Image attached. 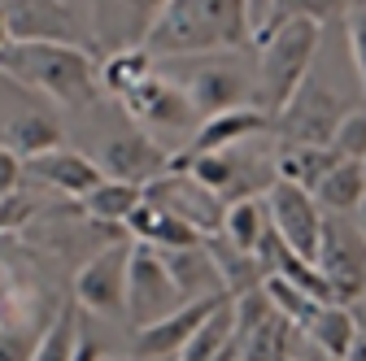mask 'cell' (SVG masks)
I'll return each mask as SVG.
<instances>
[{"mask_svg": "<svg viewBox=\"0 0 366 361\" xmlns=\"http://www.w3.org/2000/svg\"><path fill=\"white\" fill-rule=\"evenodd\" d=\"M0 74L57 109H92L101 101V61L74 39H14L0 49Z\"/></svg>", "mask_w": 366, "mask_h": 361, "instance_id": "1", "label": "cell"}, {"mask_svg": "<svg viewBox=\"0 0 366 361\" xmlns=\"http://www.w3.org/2000/svg\"><path fill=\"white\" fill-rule=\"evenodd\" d=\"M144 49L157 61L253 49L249 9L244 0H166L144 31Z\"/></svg>", "mask_w": 366, "mask_h": 361, "instance_id": "2", "label": "cell"}, {"mask_svg": "<svg viewBox=\"0 0 366 361\" xmlns=\"http://www.w3.org/2000/svg\"><path fill=\"white\" fill-rule=\"evenodd\" d=\"M257 61H253V105L270 118H280L292 96L314 74L318 49H323V22L314 18H288L274 22L266 35L253 39Z\"/></svg>", "mask_w": 366, "mask_h": 361, "instance_id": "3", "label": "cell"}, {"mask_svg": "<svg viewBox=\"0 0 366 361\" xmlns=\"http://www.w3.org/2000/svg\"><path fill=\"white\" fill-rule=\"evenodd\" d=\"M166 70L183 92H188V101L197 105L201 118L253 105V66L240 61V49L201 53V57H174V61H166Z\"/></svg>", "mask_w": 366, "mask_h": 361, "instance_id": "4", "label": "cell"}, {"mask_svg": "<svg viewBox=\"0 0 366 361\" xmlns=\"http://www.w3.org/2000/svg\"><path fill=\"white\" fill-rule=\"evenodd\" d=\"M266 209H270V227L280 231V240L318 265V253H323V227H327V209L314 200L310 188L288 183V178H274L266 188Z\"/></svg>", "mask_w": 366, "mask_h": 361, "instance_id": "5", "label": "cell"}, {"mask_svg": "<svg viewBox=\"0 0 366 361\" xmlns=\"http://www.w3.org/2000/svg\"><path fill=\"white\" fill-rule=\"evenodd\" d=\"M183 305L179 283L170 275V265L162 257V248L153 244H135L131 240V275H127V318L140 327L162 322L166 313H174Z\"/></svg>", "mask_w": 366, "mask_h": 361, "instance_id": "6", "label": "cell"}, {"mask_svg": "<svg viewBox=\"0 0 366 361\" xmlns=\"http://www.w3.org/2000/svg\"><path fill=\"white\" fill-rule=\"evenodd\" d=\"M127 275H131V240H114L101 253H92L74 270V300L83 313L118 318L127 313Z\"/></svg>", "mask_w": 366, "mask_h": 361, "instance_id": "7", "label": "cell"}, {"mask_svg": "<svg viewBox=\"0 0 366 361\" xmlns=\"http://www.w3.org/2000/svg\"><path fill=\"white\" fill-rule=\"evenodd\" d=\"M118 105H122V113L135 126L149 131V135H157V131H197L201 126V113L188 101V92H183L170 74H157V70L140 87H131Z\"/></svg>", "mask_w": 366, "mask_h": 361, "instance_id": "8", "label": "cell"}, {"mask_svg": "<svg viewBox=\"0 0 366 361\" xmlns=\"http://www.w3.org/2000/svg\"><path fill=\"white\" fill-rule=\"evenodd\" d=\"M318 270L332 283V296L345 305H353L366 292V231L357 222H349L345 213H327Z\"/></svg>", "mask_w": 366, "mask_h": 361, "instance_id": "9", "label": "cell"}, {"mask_svg": "<svg viewBox=\"0 0 366 361\" xmlns=\"http://www.w3.org/2000/svg\"><path fill=\"white\" fill-rule=\"evenodd\" d=\"M345 113H349V105L310 74L305 87L292 96V105L274 118V131L284 135V144H332Z\"/></svg>", "mask_w": 366, "mask_h": 361, "instance_id": "10", "label": "cell"}, {"mask_svg": "<svg viewBox=\"0 0 366 361\" xmlns=\"http://www.w3.org/2000/svg\"><path fill=\"white\" fill-rule=\"evenodd\" d=\"M266 131H274V118L262 113L257 105H240V109H227V113H209V118H201V126L192 131V140L170 157V170H183L192 157H205V153L240 148V144L257 140V135H266Z\"/></svg>", "mask_w": 366, "mask_h": 361, "instance_id": "11", "label": "cell"}, {"mask_svg": "<svg viewBox=\"0 0 366 361\" xmlns=\"http://www.w3.org/2000/svg\"><path fill=\"white\" fill-rule=\"evenodd\" d=\"M227 300H236L232 292H218V296H201V300H183L174 313H166L162 322L153 327H140L135 331V357L140 361H166V357H179V348L188 344L214 313L227 305Z\"/></svg>", "mask_w": 366, "mask_h": 361, "instance_id": "12", "label": "cell"}, {"mask_svg": "<svg viewBox=\"0 0 366 361\" xmlns=\"http://www.w3.org/2000/svg\"><path fill=\"white\" fill-rule=\"evenodd\" d=\"M144 200L170 209L174 218L192 222V227L205 231V235H218V231H222V213H227V205H222L209 188H201L188 170H166L162 178H153V183L144 188Z\"/></svg>", "mask_w": 366, "mask_h": 361, "instance_id": "13", "label": "cell"}, {"mask_svg": "<svg viewBox=\"0 0 366 361\" xmlns=\"http://www.w3.org/2000/svg\"><path fill=\"white\" fill-rule=\"evenodd\" d=\"M170 157L174 153H166L157 144V135H149V131H118L101 148V170L109 178H122V183L149 188L153 178H162L170 170Z\"/></svg>", "mask_w": 366, "mask_h": 361, "instance_id": "14", "label": "cell"}, {"mask_svg": "<svg viewBox=\"0 0 366 361\" xmlns=\"http://www.w3.org/2000/svg\"><path fill=\"white\" fill-rule=\"evenodd\" d=\"M26 174H35L44 188H53V192H61V196H74V200H83L87 192H97L105 178H109V174L101 170V161H92L87 153H79V148H70V144L31 157V161H26Z\"/></svg>", "mask_w": 366, "mask_h": 361, "instance_id": "15", "label": "cell"}, {"mask_svg": "<svg viewBox=\"0 0 366 361\" xmlns=\"http://www.w3.org/2000/svg\"><path fill=\"white\" fill-rule=\"evenodd\" d=\"M162 257H166V265H170V275H174L183 300H201V296L227 292V283H222V275H218V261H214V253H209L205 240L192 244V248H166Z\"/></svg>", "mask_w": 366, "mask_h": 361, "instance_id": "16", "label": "cell"}, {"mask_svg": "<svg viewBox=\"0 0 366 361\" xmlns=\"http://www.w3.org/2000/svg\"><path fill=\"white\" fill-rule=\"evenodd\" d=\"M66 140V131L53 113H44V109H22L5 122V131H0V144L14 148L22 161L39 157V153H49V148H61Z\"/></svg>", "mask_w": 366, "mask_h": 361, "instance_id": "17", "label": "cell"}, {"mask_svg": "<svg viewBox=\"0 0 366 361\" xmlns=\"http://www.w3.org/2000/svg\"><path fill=\"white\" fill-rule=\"evenodd\" d=\"M340 161L345 157L332 144H280V153H274V178H288V183H301L314 192Z\"/></svg>", "mask_w": 366, "mask_h": 361, "instance_id": "18", "label": "cell"}, {"mask_svg": "<svg viewBox=\"0 0 366 361\" xmlns=\"http://www.w3.org/2000/svg\"><path fill=\"white\" fill-rule=\"evenodd\" d=\"M14 39H70L66 0H5Z\"/></svg>", "mask_w": 366, "mask_h": 361, "instance_id": "19", "label": "cell"}, {"mask_svg": "<svg viewBox=\"0 0 366 361\" xmlns=\"http://www.w3.org/2000/svg\"><path fill=\"white\" fill-rule=\"evenodd\" d=\"M314 348H323L327 357H340V361H349V352H353V344H357V318H353V309L345 305V300H327L323 309L314 313V322L301 331Z\"/></svg>", "mask_w": 366, "mask_h": 361, "instance_id": "20", "label": "cell"}, {"mask_svg": "<svg viewBox=\"0 0 366 361\" xmlns=\"http://www.w3.org/2000/svg\"><path fill=\"white\" fill-rule=\"evenodd\" d=\"M153 66H157V57L144 49V44H122V49H114L101 61V87H105V96L122 101L131 87H140L153 74Z\"/></svg>", "mask_w": 366, "mask_h": 361, "instance_id": "21", "label": "cell"}, {"mask_svg": "<svg viewBox=\"0 0 366 361\" xmlns=\"http://www.w3.org/2000/svg\"><path fill=\"white\" fill-rule=\"evenodd\" d=\"M266 231H270V209H266V192H262V196H240V200L227 205L218 235L232 240L244 253H257L262 240H266Z\"/></svg>", "mask_w": 366, "mask_h": 361, "instance_id": "22", "label": "cell"}, {"mask_svg": "<svg viewBox=\"0 0 366 361\" xmlns=\"http://www.w3.org/2000/svg\"><path fill=\"white\" fill-rule=\"evenodd\" d=\"M79 331H83V305L70 296L53 309V318L44 322L39 331V344H35V357L31 361H74V344H79Z\"/></svg>", "mask_w": 366, "mask_h": 361, "instance_id": "23", "label": "cell"}, {"mask_svg": "<svg viewBox=\"0 0 366 361\" xmlns=\"http://www.w3.org/2000/svg\"><path fill=\"white\" fill-rule=\"evenodd\" d=\"M314 200L327 213H357L366 200V161H340L323 183L314 188Z\"/></svg>", "mask_w": 366, "mask_h": 361, "instance_id": "24", "label": "cell"}, {"mask_svg": "<svg viewBox=\"0 0 366 361\" xmlns=\"http://www.w3.org/2000/svg\"><path fill=\"white\" fill-rule=\"evenodd\" d=\"M205 244H209V253L218 261V275H222V283H227L232 296H244V292L262 288L266 265L257 261V253H244V248H236L232 240H222V235H205Z\"/></svg>", "mask_w": 366, "mask_h": 361, "instance_id": "25", "label": "cell"}, {"mask_svg": "<svg viewBox=\"0 0 366 361\" xmlns=\"http://www.w3.org/2000/svg\"><path fill=\"white\" fill-rule=\"evenodd\" d=\"M140 205H144V188L140 183H122V178H105L97 192L83 196V213L97 218V222H109V227H122Z\"/></svg>", "mask_w": 366, "mask_h": 361, "instance_id": "26", "label": "cell"}, {"mask_svg": "<svg viewBox=\"0 0 366 361\" xmlns=\"http://www.w3.org/2000/svg\"><path fill=\"white\" fill-rule=\"evenodd\" d=\"M262 292H266V300L274 305V313H280V318H288L297 331H305V327L314 322V313L327 305V300L310 296L305 288H297V283L284 279V275H266V279H262Z\"/></svg>", "mask_w": 366, "mask_h": 361, "instance_id": "27", "label": "cell"}, {"mask_svg": "<svg viewBox=\"0 0 366 361\" xmlns=\"http://www.w3.org/2000/svg\"><path fill=\"white\" fill-rule=\"evenodd\" d=\"M236 340V300H227L218 313H214V318L188 340V344H183L179 348V357L174 361H214L227 344H232Z\"/></svg>", "mask_w": 366, "mask_h": 361, "instance_id": "28", "label": "cell"}, {"mask_svg": "<svg viewBox=\"0 0 366 361\" xmlns=\"http://www.w3.org/2000/svg\"><path fill=\"white\" fill-rule=\"evenodd\" d=\"M353 5H357V0H280V5H274L270 26L274 22H288V18H314V22H323V26L327 22H345Z\"/></svg>", "mask_w": 366, "mask_h": 361, "instance_id": "29", "label": "cell"}, {"mask_svg": "<svg viewBox=\"0 0 366 361\" xmlns=\"http://www.w3.org/2000/svg\"><path fill=\"white\" fill-rule=\"evenodd\" d=\"M332 148L340 157H349V161H366V105H357V109L345 113V122L336 126Z\"/></svg>", "mask_w": 366, "mask_h": 361, "instance_id": "30", "label": "cell"}, {"mask_svg": "<svg viewBox=\"0 0 366 361\" xmlns=\"http://www.w3.org/2000/svg\"><path fill=\"white\" fill-rule=\"evenodd\" d=\"M345 35H349V61H353V70H357L362 92H366V0H357V5L349 9Z\"/></svg>", "mask_w": 366, "mask_h": 361, "instance_id": "31", "label": "cell"}, {"mask_svg": "<svg viewBox=\"0 0 366 361\" xmlns=\"http://www.w3.org/2000/svg\"><path fill=\"white\" fill-rule=\"evenodd\" d=\"M39 344V331L18 327V322H0V361H31Z\"/></svg>", "mask_w": 366, "mask_h": 361, "instance_id": "32", "label": "cell"}, {"mask_svg": "<svg viewBox=\"0 0 366 361\" xmlns=\"http://www.w3.org/2000/svg\"><path fill=\"white\" fill-rule=\"evenodd\" d=\"M22 170H26V161H22L14 148H5V144H0V196L18 192V183H22Z\"/></svg>", "mask_w": 366, "mask_h": 361, "instance_id": "33", "label": "cell"}, {"mask_svg": "<svg viewBox=\"0 0 366 361\" xmlns=\"http://www.w3.org/2000/svg\"><path fill=\"white\" fill-rule=\"evenodd\" d=\"M274 5H280V0H244V9H249V26H253V39H257V35H266V26H270V18H274Z\"/></svg>", "mask_w": 366, "mask_h": 361, "instance_id": "34", "label": "cell"}, {"mask_svg": "<svg viewBox=\"0 0 366 361\" xmlns=\"http://www.w3.org/2000/svg\"><path fill=\"white\" fill-rule=\"evenodd\" d=\"M74 361H105V344L92 335L87 327L79 331V344H74Z\"/></svg>", "mask_w": 366, "mask_h": 361, "instance_id": "35", "label": "cell"}, {"mask_svg": "<svg viewBox=\"0 0 366 361\" xmlns=\"http://www.w3.org/2000/svg\"><path fill=\"white\" fill-rule=\"evenodd\" d=\"M9 44H14V22H9L5 0H0V49H9Z\"/></svg>", "mask_w": 366, "mask_h": 361, "instance_id": "36", "label": "cell"}, {"mask_svg": "<svg viewBox=\"0 0 366 361\" xmlns=\"http://www.w3.org/2000/svg\"><path fill=\"white\" fill-rule=\"evenodd\" d=\"M349 361H366V335H357V344H353V352H349Z\"/></svg>", "mask_w": 366, "mask_h": 361, "instance_id": "37", "label": "cell"}, {"mask_svg": "<svg viewBox=\"0 0 366 361\" xmlns=\"http://www.w3.org/2000/svg\"><path fill=\"white\" fill-rule=\"evenodd\" d=\"M357 227L366 231V200H362V209H357Z\"/></svg>", "mask_w": 366, "mask_h": 361, "instance_id": "38", "label": "cell"}]
</instances>
